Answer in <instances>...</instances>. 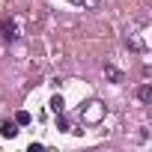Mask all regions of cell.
<instances>
[{
  "label": "cell",
  "mask_w": 152,
  "mask_h": 152,
  "mask_svg": "<svg viewBox=\"0 0 152 152\" xmlns=\"http://www.w3.org/2000/svg\"><path fill=\"white\" fill-rule=\"evenodd\" d=\"M0 36H3L6 42H15L21 33H18V24H15V18H3L0 21Z\"/></svg>",
  "instance_id": "6da1fadb"
},
{
  "label": "cell",
  "mask_w": 152,
  "mask_h": 152,
  "mask_svg": "<svg viewBox=\"0 0 152 152\" xmlns=\"http://www.w3.org/2000/svg\"><path fill=\"white\" fill-rule=\"evenodd\" d=\"M81 116H84L87 122H99V119L104 116V104H102V102H90V107H87Z\"/></svg>",
  "instance_id": "7a4b0ae2"
},
{
  "label": "cell",
  "mask_w": 152,
  "mask_h": 152,
  "mask_svg": "<svg viewBox=\"0 0 152 152\" xmlns=\"http://www.w3.org/2000/svg\"><path fill=\"white\" fill-rule=\"evenodd\" d=\"M104 78L110 81V84H122L125 81V75L116 69V66H110V63H104Z\"/></svg>",
  "instance_id": "3957f363"
},
{
  "label": "cell",
  "mask_w": 152,
  "mask_h": 152,
  "mask_svg": "<svg viewBox=\"0 0 152 152\" xmlns=\"http://www.w3.org/2000/svg\"><path fill=\"white\" fill-rule=\"evenodd\" d=\"M48 107H51V113H63V110H66V102H63V96H51Z\"/></svg>",
  "instance_id": "277c9868"
},
{
  "label": "cell",
  "mask_w": 152,
  "mask_h": 152,
  "mask_svg": "<svg viewBox=\"0 0 152 152\" xmlns=\"http://www.w3.org/2000/svg\"><path fill=\"white\" fill-rule=\"evenodd\" d=\"M0 134H3V137H9V140H12V137L18 134V122H3V125H0Z\"/></svg>",
  "instance_id": "5b68a950"
},
{
  "label": "cell",
  "mask_w": 152,
  "mask_h": 152,
  "mask_svg": "<svg viewBox=\"0 0 152 152\" xmlns=\"http://www.w3.org/2000/svg\"><path fill=\"white\" fill-rule=\"evenodd\" d=\"M137 99H140L143 104H149V99H152V87H149V84H143V87L137 90Z\"/></svg>",
  "instance_id": "8992f818"
},
{
  "label": "cell",
  "mask_w": 152,
  "mask_h": 152,
  "mask_svg": "<svg viewBox=\"0 0 152 152\" xmlns=\"http://www.w3.org/2000/svg\"><path fill=\"white\" fill-rule=\"evenodd\" d=\"M30 119H33V116H30L27 110H18V113H15V122H18V125H30Z\"/></svg>",
  "instance_id": "52a82bcc"
},
{
  "label": "cell",
  "mask_w": 152,
  "mask_h": 152,
  "mask_svg": "<svg viewBox=\"0 0 152 152\" xmlns=\"http://www.w3.org/2000/svg\"><path fill=\"white\" fill-rule=\"evenodd\" d=\"M54 116H57V128H60V131H72V128H69V119H66L63 113H54Z\"/></svg>",
  "instance_id": "ba28073f"
},
{
  "label": "cell",
  "mask_w": 152,
  "mask_h": 152,
  "mask_svg": "<svg viewBox=\"0 0 152 152\" xmlns=\"http://www.w3.org/2000/svg\"><path fill=\"white\" fill-rule=\"evenodd\" d=\"M96 3H99V0H87V6H90V9H96Z\"/></svg>",
  "instance_id": "9c48e42d"
},
{
  "label": "cell",
  "mask_w": 152,
  "mask_h": 152,
  "mask_svg": "<svg viewBox=\"0 0 152 152\" xmlns=\"http://www.w3.org/2000/svg\"><path fill=\"white\" fill-rule=\"evenodd\" d=\"M69 3H72V0H69Z\"/></svg>",
  "instance_id": "30bf717a"
}]
</instances>
